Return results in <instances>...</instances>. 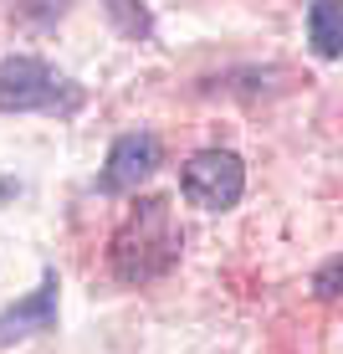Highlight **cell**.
<instances>
[{"label":"cell","instance_id":"6da1fadb","mask_svg":"<svg viewBox=\"0 0 343 354\" xmlns=\"http://www.w3.org/2000/svg\"><path fill=\"white\" fill-rule=\"evenodd\" d=\"M179 252H185V231L175 221V201L169 195H139V205L124 216V226L108 241V272L124 288H149L175 272Z\"/></svg>","mask_w":343,"mask_h":354},{"label":"cell","instance_id":"7a4b0ae2","mask_svg":"<svg viewBox=\"0 0 343 354\" xmlns=\"http://www.w3.org/2000/svg\"><path fill=\"white\" fill-rule=\"evenodd\" d=\"M88 108V88L46 67L41 57H0V113H52V118H77Z\"/></svg>","mask_w":343,"mask_h":354},{"label":"cell","instance_id":"3957f363","mask_svg":"<svg viewBox=\"0 0 343 354\" xmlns=\"http://www.w3.org/2000/svg\"><path fill=\"white\" fill-rule=\"evenodd\" d=\"M179 190H185L190 205L200 211H231L246 195V165L231 149H200L185 160V175H179Z\"/></svg>","mask_w":343,"mask_h":354},{"label":"cell","instance_id":"277c9868","mask_svg":"<svg viewBox=\"0 0 343 354\" xmlns=\"http://www.w3.org/2000/svg\"><path fill=\"white\" fill-rule=\"evenodd\" d=\"M164 165V144L154 139L149 129H128L113 139L103 160V175H97V190L103 195H139V185H149Z\"/></svg>","mask_w":343,"mask_h":354},{"label":"cell","instance_id":"5b68a950","mask_svg":"<svg viewBox=\"0 0 343 354\" xmlns=\"http://www.w3.org/2000/svg\"><path fill=\"white\" fill-rule=\"evenodd\" d=\"M57 298H62V277L46 267L41 283H36L26 298H16L6 313H0V349H6V344H21V339H31V334H46V328H57Z\"/></svg>","mask_w":343,"mask_h":354},{"label":"cell","instance_id":"8992f818","mask_svg":"<svg viewBox=\"0 0 343 354\" xmlns=\"http://www.w3.org/2000/svg\"><path fill=\"white\" fill-rule=\"evenodd\" d=\"M308 41L323 62L343 57V0H313L308 6Z\"/></svg>","mask_w":343,"mask_h":354},{"label":"cell","instance_id":"52a82bcc","mask_svg":"<svg viewBox=\"0 0 343 354\" xmlns=\"http://www.w3.org/2000/svg\"><path fill=\"white\" fill-rule=\"evenodd\" d=\"M103 10L128 41H149L154 36V21H149V10H144V0H103Z\"/></svg>","mask_w":343,"mask_h":354},{"label":"cell","instance_id":"ba28073f","mask_svg":"<svg viewBox=\"0 0 343 354\" xmlns=\"http://www.w3.org/2000/svg\"><path fill=\"white\" fill-rule=\"evenodd\" d=\"M313 298H317V303L343 298V257H328V262L313 272Z\"/></svg>","mask_w":343,"mask_h":354},{"label":"cell","instance_id":"9c48e42d","mask_svg":"<svg viewBox=\"0 0 343 354\" xmlns=\"http://www.w3.org/2000/svg\"><path fill=\"white\" fill-rule=\"evenodd\" d=\"M16 195H21V180H0V205L16 201Z\"/></svg>","mask_w":343,"mask_h":354}]
</instances>
